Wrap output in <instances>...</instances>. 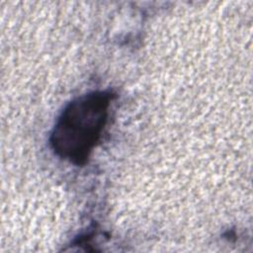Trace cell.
<instances>
[{"mask_svg":"<svg viewBox=\"0 0 253 253\" xmlns=\"http://www.w3.org/2000/svg\"><path fill=\"white\" fill-rule=\"evenodd\" d=\"M114 94L93 91L72 100L61 112L49 136L53 152L61 159L85 165L106 127Z\"/></svg>","mask_w":253,"mask_h":253,"instance_id":"6da1fadb","label":"cell"}]
</instances>
